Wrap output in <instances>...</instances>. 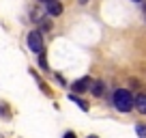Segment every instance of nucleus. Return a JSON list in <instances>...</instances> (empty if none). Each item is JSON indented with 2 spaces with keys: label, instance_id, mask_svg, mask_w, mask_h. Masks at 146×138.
<instances>
[{
  "label": "nucleus",
  "instance_id": "obj_5",
  "mask_svg": "<svg viewBox=\"0 0 146 138\" xmlns=\"http://www.w3.org/2000/svg\"><path fill=\"white\" fill-rule=\"evenodd\" d=\"M133 108H137V112L140 115H146V95H137V97H133Z\"/></svg>",
  "mask_w": 146,
  "mask_h": 138
},
{
  "label": "nucleus",
  "instance_id": "obj_11",
  "mask_svg": "<svg viewBox=\"0 0 146 138\" xmlns=\"http://www.w3.org/2000/svg\"><path fill=\"white\" fill-rule=\"evenodd\" d=\"M64 138H75V134H73V132H67V134H64Z\"/></svg>",
  "mask_w": 146,
  "mask_h": 138
},
{
  "label": "nucleus",
  "instance_id": "obj_10",
  "mask_svg": "<svg viewBox=\"0 0 146 138\" xmlns=\"http://www.w3.org/2000/svg\"><path fill=\"white\" fill-rule=\"evenodd\" d=\"M39 65H41L43 69H47V60H45V56H43V54H39Z\"/></svg>",
  "mask_w": 146,
  "mask_h": 138
},
{
  "label": "nucleus",
  "instance_id": "obj_12",
  "mask_svg": "<svg viewBox=\"0 0 146 138\" xmlns=\"http://www.w3.org/2000/svg\"><path fill=\"white\" fill-rule=\"evenodd\" d=\"M41 2H50V0H41Z\"/></svg>",
  "mask_w": 146,
  "mask_h": 138
},
{
  "label": "nucleus",
  "instance_id": "obj_1",
  "mask_svg": "<svg viewBox=\"0 0 146 138\" xmlns=\"http://www.w3.org/2000/svg\"><path fill=\"white\" fill-rule=\"evenodd\" d=\"M114 106H116V110H120V112H129L133 108V95L127 88L114 91Z\"/></svg>",
  "mask_w": 146,
  "mask_h": 138
},
{
  "label": "nucleus",
  "instance_id": "obj_14",
  "mask_svg": "<svg viewBox=\"0 0 146 138\" xmlns=\"http://www.w3.org/2000/svg\"><path fill=\"white\" fill-rule=\"evenodd\" d=\"M88 138H97V136H88Z\"/></svg>",
  "mask_w": 146,
  "mask_h": 138
},
{
  "label": "nucleus",
  "instance_id": "obj_2",
  "mask_svg": "<svg viewBox=\"0 0 146 138\" xmlns=\"http://www.w3.org/2000/svg\"><path fill=\"white\" fill-rule=\"evenodd\" d=\"M26 41H28L30 52H35V54H43V35L39 30H30Z\"/></svg>",
  "mask_w": 146,
  "mask_h": 138
},
{
  "label": "nucleus",
  "instance_id": "obj_6",
  "mask_svg": "<svg viewBox=\"0 0 146 138\" xmlns=\"http://www.w3.org/2000/svg\"><path fill=\"white\" fill-rule=\"evenodd\" d=\"M92 95L95 97H99V95H103V82H92Z\"/></svg>",
  "mask_w": 146,
  "mask_h": 138
},
{
  "label": "nucleus",
  "instance_id": "obj_4",
  "mask_svg": "<svg viewBox=\"0 0 146 138\" xmlns=\"http://www.w3.org/2000/svg\"><path fill=\"white\" fill-rule=\"evenodd\" d=\"M45 13L52 15V17H56V15L62 13V5H60L58 0H50V2H45Z\"/></svg>",
  "mask_w": 146,
  "mask_h": 138
},
{
  "label": "nucleus",
  "instance_id": "obj_3",
  "mask_svg": "<svg viewBox=\"0 0 146 138\" xmlns=\"http://www.w3.org/2000/svg\"><path fill=\"white\" fill-rule=\"evenodd\" d=\"M92 86V80L88 78V76H84V78H80V80H75L73 82V93H84V91H88V88Z\"/></svg>",
  "mask_w": 146,
  "mask_h": 138
},
{
  "label": "nucleus",
  "instance_id": "obj_9",
  "mask_svg": "<svg viewBox=\"0 0 146 138\" xmlns=\"http://www.w3.org/2000/svg\"><path fill=\"white\" fill-rule=\"evenodd\" d=\"M39 22H41V28H43V30H50V28H52V22H50V19H39Z\"/></svg>",
  "mask_w": 146,
  "mask_h": 138
},
{
  "label": "nucleus",
  "instance_id": "obj_7",
  "mask_svg": "<svg viewBox=\"0 0 146 138\" xmlns=\"http://www.w3.org/2000/svg\"><path fill=\"white\" fill-rule=\"evenodd\" d=\"M71 99L75 101V104H78V106L82 108V110H88V104H86V101H84V99H80V97H75V95H71Z\"/></svg>",
  "mask_w": 146,
  "mask_h": 138
},
{
  "label": "nucleus",
  "instance_id": "obj_13",
  "mask_svg": "<svg viewBox=\"0 0 146 138\" xmlns=\"http://www.w3.org/2000/svg\"><path fill=\"white\" fill-rule=\"evenodd\" d=\"M133 2H142V0H133Z\"/></svg>",
  "mask_w": 146,
  "mask_h": 138
},
{
  "label": "nucleus",
  "instance_id": "obj_8",
  "mask_svg": "<svg viewBox=\"0 0 146 138\" xmlns=\"http://www.w3.org/2000/svg\"><path fill=\"white\" fill-rule=\"evenodd\" d=\"M135 132H137V136H140V138H146V127H144V125H137Z\"/></svg>",
  "mask_w": 146,
  "mask_h": 138
}]
</instances>
